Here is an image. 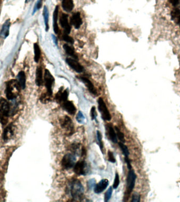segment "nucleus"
Instances as JSON below:
<instances>
[{
    "label": "nucleus",
    "mask_w": 180,
    "mask_h": 202,
    "mask_svg": "<svg viewBox=\"0 0 180 202\" xmlns=\"http://www.w3.org/2000/svg\"><path fill=\"white\" fill-rule=\"evenodd\" d=\"M21 86L17 80H11L6 82L5 91L6 98L8 100H14L20 91Z\"/></svg>",
    "instance_id": "obj_1"
},
{
    "label": "nucleus",
    "mask_w": 180,
    "mask_h": 202,
    "mask_svg": "<svg viewBox=\"0 0 180 202\" xmlns=\"http://www.w3.org/2000/svg\"><path fill=\"white\" fill-rule=\"evenodd\" d=\"M71 195L74 200H80L83 197L84 188L81 182L78 179H74L70 184Z\"/></svg>",
    "instance_id": "obj_2"
},
{
    "label": "nucleus",
    "mask_w": 180,
    "mask_h": 202,
    "mask_svg": "<svg viewBox=\"0 0 180 202\" xmlns=\"http://www.w3.org/2000/svg\"><path fill=\"white\" fill-rule=\"evenodd\" d=\"M129 172L127 173V188L125 192V197H129L132 191H133L134 186H135V181L137 178V175L135 173L134 171L132 169H129Z\"/></svg>",
    "instance_id": "obj_3"
},
{
    "label": "nucleus",
    "mask_w": 180,
    "mask_h": 202,
    "mask_svg": "<svg viewBox=\"0 0 180 202\" xmlns=\"http://www.w3.org/2000/svg\"><path fill=\"white\" fill-rule=\"evenodd\" d=\"M14 110L11 106V104L5 98L0 99V114L3 116L8 117L13 115Z\"/></svg>",
    "instance_id": "obj_4"
},
{
    "label": "nucleus",
    "mask_w": 180,
    "mask_h": 202,
    "mask_svg": "<svg viewBox=\"0 0 180 202\" xmlns=\"http://www.w3.org/2000/svg\"><path fill=\"white\" fill-rule=\"evenodd\" d=\"M76 158L74 154L68 153L64 156L61 161L62 168L65 169H70L73 168L76 163Z\"/></svg>",
    "instance_id": "obj_5"
},
{
    "label": "nucleus",
    "mask_w": 180,
    "mask_h": 202,
    "mask_svg": "<svg viewBox=\"0 0 180 202\" xmlns=\"http://www.w3.org/2000/svg\"><path fill=\"white\" fill-rule=\"evenodd\" d=\"M98 111L100 112L102 118L105 121H110L112 117L104 100L102 98H100L98 100Z\"/></svg>",
    "instance_id": "obj_6"
},
{
    "label": "nucleus",
    "mask_w": 180,
    "mask_h": 202,
    "mask_svg": "<svg viewBox=\"0 0 180 202\" xmlns=\"http://www.w3.org/2000/svg\"><path fill=\"white\" fill-rule=\"evenodd\" d=\"M60 125L62 129H63L68 133L69 135H72L74 132V126L72 119L70 117L66 115L60 121Z\"/></svg>",
    "instance_id": "obj_7"
},
{
    "label": "nucleus",
    "mask_w": 180,
    "mask_h": 202,
    "mask_svg": "<svg viewBox=\"0 0 180 202\" xmlns=\"http://www.w3.org/2000/svg\"><path fill=\"white\" fill-rule=\"evenodd\" d=\"M44 81L45 83V86L47 90V94L52 96L53 91H52V86L54 82V78L48 69H46L44 72Z\"/></svg>",
    "instance_id": "obj_8"
},
{
    "label": "nucleus",
    "mask_w": 180,
    "mask_h": 202,
    "mask_svg": "<svg viewBox=\"0 0 180 202\" xmlns=\"http://www.w3.org/2000/svg\"><path fill=\"white\" fill-rule=\"evenodd\" d=\"M73 168L74 173L79 175H86L88 172V166L86 162L84 161L77 162Z\"/></svg>",
    "instance_id": "obj_9"
},
{
    "label": "nucleus",
    "mask_w": 180,
    "mask_h": 202,
    "mask_svg": "<svg viewBox=\"0 0 180 202\" xmlns=\"http://www.w3.org/2000/svg\"><path fill=\"white\" fill-rule=\"evenodd\" d=\"M59 23L62 27L64 30L65 33L69 34L71 32V27L69 23L68 15L66 13H63L61 15L59 18Z\"/></svg>",
    "instance_id": "obj_10"
},
{
    "label": "nucleus",
    "mask_w": 180,
    "mask_h": 202,
    "mask_svg": "<svg viewBox=\"0 0 180 202\" xmlns=\"http://www.w3.org/2000/svg\"><path fill=\"white\" fill-rule=\"evenodd\" d=\"M66 62L72 69L77 73H81L84 70L83 67L76 60V59L66 58Z\"/></svg>",
    "instance_id": "obj_11"
},
{
    "label": "nucleus",
    "mask_w": 180,
    "mask_h": 202,
    "mask_svg": "<svg viewBox=\"0 0 180 202\" xmlns=\"http://www.w3.org/2000/svg\"><path fill=\"white\" fill-rule=\"evenodd\" d=\"M69 96V92L68 90H63L62 88L59 89V91L57 92V94L55 95L56 101L59 103L62 104L63 103L68 100Z\"/></svg>",
    "instance_id": "obj_12"
},
{
    "label": "nucleus",
    "mask_w": 180,
    "mask_h": 202,
    "mask_svg": "<svg viewBox=\"0 0 180 202\" xmlns=\"http://www.w3.org/2000/svg\"><path fill=\"white\" fill-rule=\"evenodd\" d=\"M62 107L64 110L69 114L74 115L76 112V108L73 104V103L71 101L67 100L62 104Z\"/></svg>",
    "instance_id": "obj_13"
},
{
    "label": "nucleus",
    "mask_w": 180,
    "mask_h": 202,
    "mask_svg": "<svg viewBox=\"0 0 180 202\" xmlns=\"http://www.w3.org/2000/svg\"><path fill=\"white\" fill-rule=\"evenodd\" d=\"M14 126L12 123L8 125L4 129L3 133V139L4 141H8L12 138L14 134Z\"/></svg>",
    "instance_id": "obj_14"
},
{
    "label": "nucleus",
    "mask_w": 180,
    "mask_h": 202,
    "mask_svg": "<svg viewBox=\"0 0 180 202\" xmlns=\"http://www.w3.org/2000/svg\"><path fill=\"white\" fill-rule=\"evenodd\" d=\"M70 22L76 29H79L82 24V20L80 13L76 12L72 15L70 19Z\"/></svg>",
    "instance_id": "obj_15"
},
{
    "label": "nucleus",
    "mask_w": 180,
    "mask_h": 202,
    "mask_svg": "<svg viewBox=\"0 0 180 202\" xmlns=\"http://www.w3.org/2000/svg\"><path fill=\"white\" fill-rule=\"evenodd\" d=\"M109 182L107 179H103L94 188V192L96 194H100L103 192L108 186Z\"/></svg>",
    "instance_id": "obj_16"
},
{
    "label": "nucleus",
    "mask_w": 180,
    "mask_h": 202,
    "mask_svg": "<svg viewBox=\"0 0 180 202\" xmlns=\"http://www.w3.org/2000/svg\"><path fill=\"white\" fill-rule=\"evenodd\" d=\"M80 80L84 83L85 86H86L88 89V91L91 93V94H93L94 95H97V91H96V88L94 87V85L93 84L91 81L90 80H88V79L84 76H81L79 78Z\"/></svg>",
    "instance_id": "obj_17"
},
{
    "label": "nucleus",
    "mask_w": 180,
    "mask_h": 202,
    "mask_svg": "<svg viewBox=\"0 0 180 202\" xmlns=\"http://www.w3.org/2000/svg\"><path fill=\"white\" fill-rule=\"evenodd\" d=\"M106 129L108 131V136L110 137L111 141L113 143H117V133H115L114 129H113L112 125L111 124H108L106 125Z\"/></svg>",
    "instance_id": "obj_18"
},
{
    "label": "nucleus",
    "mask_w": 180,
    "mask_h": 202,
    "mask_svg": "<svg viewBox=\"0 0 180 202\" xmlns=\"http://www.w3.org/2000/svg\"><path fill=\"white\" fill-rule=\"evenodd\" d=\"M17 81L20 85L21 88L24 90L26 87V76L25 74L23 71H20L17 76Z\"/></svg>",
    "instance_id": "obj_19"
},
{
    "label": "nucleus",
    "mask_w": 180,
    "mask_h": 202,
    "mask_svg": "<svg viewBox=\"0 0 180 202\" xmlns=\"http://www.w3.org/2000/svg\"><path fill=\"white\" fill-rule=\"evenodd\" d=\"M35 83L38 86H41V85H42L43 83V71L42 67L40 66L37 67L36 71Z\"/></svg>",
    "instance_id": "obj_20"
},
{
    "label": "nucleus",
    "mask_w": 180,
    "mask_h": 202,
    "mask_svg": "<svg viewBox=\"0 0 180 202\" xmlns=\"http://www.w3.org/2000/svg\"><path fill=\"white\" fill-rule=\"evenodd\" d=\"M62 6L64 10L70 12H71L74 8V3L73 0H62Z\"/></svg>",
    "instance_id": "obj_21"
},
{
    "label": "nucleus",
    "mask_w": 180,
    "mask_h": 202,
    "mask_svg": "<svg viewBox=\"0 0 180 202\" xmlns=\"http://www.w3.org/2000/svg\"><path fill=\"white\" fill-rule=\"evenodd\" d=\"M171 17L172 20L175 23L179 24L180 23V10L178 8H174L171 11Z\"/></svg>",
    "instance_id": "obj_22"
},
{
    "label": "nucleus",
    "mask_w": 180,
    "mask_h": 202,
    "mask_svg": "<svg viewBox=\"0 0 180 202\" xmlns=\"http://www.w3.org/2000/svg\"><path fill=\"white\" fill-rule=\"evenodd\" d=\"M59 6L57 5L55 7V10L53 13V30L55 34L59 33V29L57 24V18L59 15Z\"/></svg>",
    "instance_id": "obj_23"
},
{
    "label": "nucleus",
    "mask_w": 180,
    "mask_h": 202,
    "mask_svg": "<svg viewBox=\"0 0 180 202\" xmlns=\"http://www.w3.org/2000/svg\"><path fill=\"white\" fill-rule=\"evenodd\" d=\"M63 49L65 50L66 53L68 55H70L72 57H73L74 59H77L78 56L76 55L75 50L74 49L73 47L71 46L70 45H68L67 44H65L63 45Z\"/></svg>",
    "instance_id": "obj_24"
},
{
    "label": "nucleus",
    "mask_w": 180,
    "mask_h": 202,
    "mask_svg": "<svg viewBox=\"0 0 180 202\" xmlns=\"http://www.w3.org/2000/svg\"><path fill=\"white\" fill-rule=\"evenodd\" d=\"M10 26V23L9 21H6L5 22L3 27L2 30L0 33V35L3 37H6L8 35L9 33V29Z\"/></svg>",
    "instance_id": "obj_25"
},
{
    "label": "nucleus",
    "mask_w": 180,
    "mask_h": 202,
    "mask_svg": "<svg viewBox=\"0 0 180 202\" xmlns=\"http://www.w3.org/2000/svg\"><path fill=\"white\" fill-rule=\"evenodd\" d=\"M43 18L44 20V23L45 25V30L46 31H47L49 29V10L47 6H45L44 7L43 11Z\"/></svg>",
    "instance_id": "obj_26"
},
{
    "label": "nucleus",
    "mask_w": 180,
    "mask_h": 202,
    "mask_svg": "<svg viewBox=\"0 0 180 202\" xmlns=\"http://www.w3.org/2000/svg\"><path fill=\"white\" fill-rule=\"evenodd\" d=\"M34 61L37 63L41 57V50L39 45L37 43L34 44Z\"/></svg>",
    "instance_id": "obj_27"
},
{
    "label": "nucleus",
    "mask_w": 180,
    "mask_h": 202,
    "mask_svg": "<svg viewBox=\"0 0 180 202\" xmlns=\"http://www.w3.org/2000/svg\"><path fill=\"white\" fill-rule=\"evenodd\" d=\"M119 147H120L121 151L123 153V155H124V157H129L130 155V152H129L128 147L124 144V143L120 142L119 143Z\"/></svg>",
    "instance_id": "obj_28"
},
{
    "label": "nucleus",
    "mask_w": 180,
    "mask_h": 202,
    "mask_svg": "<svg viewBox=\"0 0 180 202\" xmlns=\"http://www.w3.org/2000/svg\"><path fill=\"white\" fill-rule=\"evenodd\" d=\"M115 131L117 133V137L120 139L121 142L125 143V137L123 132H121V130L117 127H115Z\"/></svg>",
    "instance_id": "obj_29"
},
{
    "label": "nucleus",
    "mask_w": 180,
    "mask_h": 202,
    "mask_svg": "<svg viewBox=\"0 0 180 202\" xmlns=\"http://www.w3.org/2000/svg\"><path fill=\"white\" fill-rule=\"evenodd\" d=\"M97 134V139L98 141V144L100 148L101 151L102 152L103 154H104V146H103V143L102 142V136L99 131H97L96 132Z\"/></svg>",
    "instance_id": "obj_30"
},
{
    "label": "nucleus",
    "mask_w": 180,
    "mask_h": 202,
    "mask_svg": "<svg viewBox=\"0 0 180 202\" xmlns=\"http://www.w3.org/2000/svg\"><path fill=\"white\" fill-rule=\"evenodd\" d=\"M76 120L80 124H84L85 122V117L81 111H79L76 117Z\"/></svg>",
    "instance_id": "obj_31"
},
{
    "label": "nucleus",
    "mask_w": 180,
    "mask_h": 202,
    "mask_svg": "<svg viewBox=\"0 0 180 202\" xmlns=\"http://www.w3.org/2000/svg\"><path fill=\"white\" fill-rule=\"evenodd\" d=\"M113 188L112 187H110L108 190H107V192L105 193L104 201L105 202H108L110 200L112 194Z\"/></svg>",
    "instance_id": "obj_32"
},
{
    "label": "nucleus",
    "mask_w": 180,
    "mask_h": 202,
    "mask_svg": "<svg viewBox=\"0 0 180 202\" xmlns=\"http://www.w3.org/2000/svg\"><path fill=\"white\" fill-rule=\"evenodd\" d=\"M51 96L47 93V94H43L41 95L40 98V101L42 103H46L51 100Z\"/></svg>",
    "instance_id": "obj_33"
},
{
    "label": "nucleus",
    "mask_w": 180,
    "mask_h": 202,
    "mask_svg": "<svg viewBox=\"0 0 180 202\" xmlns=\"http://www.w3.org/2000/svg\"><path fill=\"white\" fill-rule=\"evenodd\" d=\"M62 39L64 41L66 42L67 43H70L71 44H73L74 43L73 39L72 38V37H70L68 35V34H66V33H64L63 35Z\"/></svg>",
    "instance_id": "obj_34"
},
{
    "label": "nucleus",
    "mask_w": 180,
    "mask_h": 202,
    "mask_svg": "<svg viewBox=\"0 0 180 202\" xmlns=\"http://www.w3.org/2000/svg\"><path fill=\"white\" fill-rule=\"evenodd\" d=\"M120 184V176L119 174L117 173L115 175L114 181L113 184V188L114 189H117L119 187Z\"/></svg>",
    "instance_id": "obj_35"
},
{
    "label": "nucleus",
    "mask_w": 180,
    "mask_h": 202,
    "mask_svg": "<svg viewBox=\"0 0 180 202\" xmlns=\"http://www.w3.org/2000/svg\"><path fill=\"white\" fill-rule=\"evenodd\" d=\"M96 181L94 178H92L88 180V182L87 183V185L88 188L89 190H92V188H94L95 186L96 185Z\"/></svg>",
    "instance_id": "obj_36"
},
{
    "label": "nucleus",
    "mask_w": 180,
    "mask_h": 202,
    "mask_svg": "<svg viewBox=\"0 0 180 202\" xmlns=\"http://www.w3.org/2000/svg\"><path fill=\"white\" fill-rule=\"evenodd\" d=\"M90 115H91L92 120H96L97 114H96V109H95V106H93L91 108V112H90Z\"/></svg>",
    "instance_id": "obj_37"
},
{
    "label": "nucleus",
    "mask_w": 180,
    "mask_h": 202,
    "mask_svg": "<svg viewBox=\"0 0 180 202\" xmlns=\"http://www.w3.org/2000/svg\"><path fill=\"white\" fill-rule=\"evenodd\" d=\"M140 198H141L140 195L137 193H134L132 195L131 201L133 202H139L140 201Z\"/></svg>",
    "instance_id": "obj_38"
},
{
    "label": "nucleus",
    "mask_w": 180,
    "mask_h": 202,
    "mask_svg": "<svg viewBox=\"0 0 180 202\" xmlns=\"http://www.w3.org/2000/svg\"><path fill=\"white\" fill-rule=\"evenodd\" d=\"M108 161L110 162L111 163H114L116 162L114 156L113 155V153L112 152L108 151Z\"/></svg>",
    "instance_id": "obj_39"
},
{
    "label": "nucleus",
    "mask_w": 180,
    "mask_h": 202,
    "mask_svg": "<svg viewBox=\"0 0 180 202\" xmlns=\"http://www.w3.org/2000/svg\"><path fill=\"white\" fill-rule=\"evenodd\" d=\"M42 2H43V0H38L37 2V3L35 4V6L34 8V10H33V14L37 11V10H38L39 9L41 8V7H42Z\"/></svg>",
    "instance_id": "obj_40"
},
{
    "label": "nucleus",
    "mask_w": 180,
    "mask_h": 202,
    "mask_svg": "<svg viewBox=\"0 0 180 202\" xmlns=\"http://www.w3.org/2000/svg\"><path fill=\"white\" fill-rule=\"evenodd\" d=\"M124 159H125V163H127V166L128 169H132V165H131V160L130 159L129 157H125V158H124Z\"/></svg>",
    "instance_id": "obj_41"
},
{
    "label": "nucleus",
    "mask_w": 180,
    "mask_h": 202,
    "mask_svg": "<svg viewBox=\"0 0 180 202\" xmlns=\"http://www.w3.org/2000/svg\"><path fill=\"white\" fill-rule=\"evenodd\" d=\"M170 3L173 6H176L180 3V0H169Z\"/></svg>",
    "instance_id": "obj_42"
},
{
    "label": "nucleus",
    "mask_w": 180,
    "mask_h": 202,
    "mask_svg": "<svg viewBox=\"0 0 180 202\" xmlns=\"http://www.w3.org/2000/svg\"><path fill=\"white\" fill-rule=\"evenodd\" d=\"M27 1H28V0H26V2H27Z\"/></svg>",
    "instance_id": "obj_43"
},
{
    "label": "nucleus",
    "mask_w": 180,
    "mask_h": 202,
    "mask_svg": "<svg viewBox=\"0 0 180 202\" xmlns=\"http://www.w3.org/2000/svg\"><path fill=\"white\" fill-rule=\"evenodd\" d=\"M179 25H180V24H179Z\"/></svg>",
    "instance_id": "obj_44"
}]
</instances>
